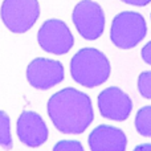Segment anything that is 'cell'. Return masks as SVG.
I'll return each instance as SVG.
<instances>
[{"mask_svg":"<svg viewBox=\"0 0 151 151\" xmlns=\"http://www.w3.org/2000/svg\"><path fill=\"white\" fill-rule=\"evenodd\" d=\"M47 109L55 127L63 134H82L94 119L90 97L74 88L55 93Z\"/></svg>","mask_w":151,"mask_h":151,"instance_id":"1","label":"cell"},{"mask_svg":"<svg viewBox=\"0 0 151 151\" xmlns=\"http://www.w3.org/2000/svg\"><path fill=\"white\" fill-rule=\"evenodd\" d=\"M110 63L107 57L96 48L78 50L70 61L73 80L85 88H96L106 82L110 77Z\"/></svg>","mask_w":151,"mask_h":151,"instance_id":"2","label":"cell"},{"mask_svg":"<svg viewBox=\"0 0 151 151\" xmlns=\"http://www.w3.org/2000/svg\"><path fill=\"white\" fill-rule=\"evenodd\" d=\"M147 25L143 16L137 12H121L113 19L110 28V39L119 49L134 48L143 40Z\"/></svg>","mask_w":151,"mask_h":151,"instance_id":"3","label":"cell"},{"mask_svg":"<svg viewBox=\"0 0 151 151\" xmlns=\"http://www.w3.org/2000/svg\"><path fill=\"white\" fill-rule=\"evenodd\" d=\"M39 15L37 0H4L1 4V20L13 33H24L31 29Z\"/></svg>","mask_w":151,"mask_h":151,"instance_id":"4","label":"cell"},{"mask_svg":"<svg viewBox=\"0 0 151 151\" xmlns=\"http://www.w3.org/2000/svg\"><path fill=\"white\" fill-rule=\"evenodd\" d=\"M73 23L78 33L86 40H96L105 28V13L102 7L91 0H82L73 9Z\"/></svg>","mask_w":151,"mask_h":151,"instance_id":"5","label":"cell"},{"mask_svg":"<svg viewBox=\"0 0 151 151\" xmlns=\"http://www.w3.org/2000/svg\"><path fill=\"white\" fill-rule=\"evenodd\" d=\"M37 40L45 52L53 55H65L74 44L70 29L64 21L57 19H50L42 24L37 33Z\"/></svg>","mask_w":151,"mask_h":151,"instance_id":"6","label":"cell"},{"mask_svg":"<svg viewBox=\"0 0 151 151\" xmlns=\"http://www.w3.org/2000/svg\"><path fill=\"white\" fill-rule=\"evenodd\" d=\"M97 102L99 114L110 121H126L133 110V101L129 94L117 86H110L102 90Z\"/></svg>","mask_w":151,"mask_h":151,"instance_id":"7","label":"cell"},{"mask_svg":"<svg viewBox=\"0 0 151 151\" xmlns=\"http://www.w3.org/2000/svg\"><path fill=\"white\" fill-rule=\"evenodd\" d=\"M28 82L39 90H48L64 80V66L49 58H35L27 68Z\"/></svg>","mask_w":151,"mask_h":151,"instance_id":"8","label":"cell"},{"mask_svg":"<svg viewBox=\"0 0 151 151\" xmlns=\"http://www.w3.org/2000/svg\"><path fill=\"white\" fill-rule=\"evenodd\" d=\"M16 133L21 143L28 147H39L48 139V127L41 115L35 111H23L16 123Z\"/></svg>","mask_w":151,"mask_h":151,"instance_id":"9","label":"cell"},{"mask_svg":"<svg viewBox=\"0 0 151 151\" xmlns=\"http://www.w3.org/2000/svg\"><path fill=\"white\" fill-rule=\"evenodd\" d=\"M90 151H126L127 137L123 130L110 125H99L88 137Z\"/></svg>","mask_w":151,"mask_h":151,"instance_id":"10","label":"cell"},{"mask_svg":"<svg viewBox=\"0 0 151 151\" xmlns=\"http://www.w3.org/2000/svg\"><path fill=\"white\" fill-rule=\"evenodd\" d=\"M135 129L139 135L151 138V106H143L137 111Z\"/></svg>","mask_w":151,"mask_h":151,"instance_id":"11","label":"cell"},{"mask_svg":"<svg viewBox=\"0 0 151 151\" xmlns=\"http://www.w3.org/2000/svg\"><path fill=\"white\" fill-rule=\"evenodd\" d=\"M0 146L4 150H11L13 146L11 137V119L5 111L0 110Z\"/></svg>","mask_w":151,"mask_h":151,"instance_id":"12","label":"cell"},{"mask_svg":"<svg viewBox=\"0 0 151 151\" xmlns=\"http://www.w3.org/2000/svg\"><path fill=\"white\" fill-rule=\"evenodd\" d=\"M138 91L142 97L151 99V72H143L138 77Z\"/></svg>","mask_w":151,"mask_h":151,"instance_id":"13","label":"cell"},{"mask_svg":"<svg viewBox=\"0 0 151 151\" xmlns=\"http://www.w3.org/2000/svg\"><path fill=\"white\" fill-rule=\"evenodd\" d=\"M53 151H85L81 142L78 141H60L55 145Z\"/></svg>","mask_w":151,"mask_h":151,"instance_id":"14","label":"cell"},{"mask_svg":"<svg viewBox=\"0 0 151 151\" xmlns=\"http://www.w3.org/2000/svg\"><path fill=\"white\" fill-rule=\"evenodd\" d=\"M141 56H142V58L145 60V63L149 64V65H151V41L147 42V44L142 48Z\"/></svg>","mask_w":151,"mask_h":151,"instance_id":"15","label":"cell"},{"mask_svg":"<svg viewBox=\"0 0 151 151\" xmlns=\"http://www.w3.org/2000/svg\"><path fill=\"white\" fill-rule=\"evenodd\" d=\"M121 1L126 3V4H130V5L143 7V5H147L149 3H151V0H121Z\"/></svg>","mask_w":151,"mask_h":151,"instance_id":"16","label":"cell"},{"mask_svg":"<svg viewBox=\"0 0 151 151\" xmlns=\"http://www.w3.org/2000/svg\"><path fill=\"white\" fill-rule=\"evenodd\" d=\"M133 151H151V143H142L138 145Z\"/></svg>","mask_w":151,"mask_h":151,"instance_id":"17","label":"cell"}]
</instances>
